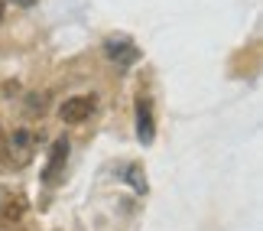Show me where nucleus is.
<instances>
[{"mask_svg": "<svg viewBox=\"0 0 263 231\" xmlns=\"http://www.w3.org/2000/svg\"><path fill=\"white\" fill-rule=\"evenodd\" d=\"M36 147H39V137L33 130H13L7 140H4V150H0V159L10 166V169H23L33 163L36 156Z\"/></svg>", "mask_w": 263, "mask_h": 231, "instance_id": "obj_1", "label": "nucleus"}, {"mask_svg": "<svg viewBox=\"0 0 263 231\" xmlns=\"http://www.w3.org/2000/svg\"><path fill=\"white\" fill-rule=\"evenodd\" d=\"M68 150H72V144H68L65 137H59L52 150H49V159H46V169H43V183L46 186H59L65 176V163H68Z\"/></svg>", "mask_w": 263, "mask_h": 231, "instance_id": "obj_2", "label": "nucleus"}, {"mask_svg": "<svg viewBox=\"0 0 263 231\" xmlns=\"http://www.w3.org/2000/svg\"><path fill=\"white\" fill-rule=\"evenodd\" d=\"M95 108H98L95 95H75V98H68V101L59 108V117H62L65 124H85V120L95 114Z\"/></svg>", "mask_w": 263, "mask_h": 231, "instance_id": "obj_3", "label": "nucleus"}, {"mask_svg": "<svg viewBox=\"0 0 263 231\" xmlns=\"http://www.w3.org/2000/svg\"><path fill=\"white\" fill-rule=\"evenodd\" d=\"M104 56L110 59V62H117L120 68H127V65H134L140 59V49L130 43L127 36H107L104 39Z\"/></svg>", "mask_w": 263, "mask_h": 231, "instance_id": "obj_4", "label": "nucleus"}, {"mask_svg": "<svg viewBox=\"0 0 263 231\" xmlns=\"http://www.w3.org/2000/svg\"><path fill=\"white\" fill-rule=\"evenodd\" d=\"M137 140L149 147L156 140V117H153V101L146 95L137 98Z\"/></svg>", "mask_w": 263, "mask_h": 231, "instance_id": "obj_5", "label": "nucleus"}, {"mask_svg": "<svg viewBox=\"0 0 263 231\" xmlns=\"http://www.w3.org/2000/svg\"><path fill=\"white\" fill-rule=\"evenodd\" d=\"M26 212V199L23 196H13V199H4L0 205V225H16Z\"/></svg>", "mask_w": 263, "mask_h": 231, "instance_id": "obj_6", "label": "nucleus"}, {"mask_svg": "<svg viewBox=\"0 0 263 231\" xmlns=\"http://www.w3.org/2000/svg\"><path fill=\"white\" fill-rule=\"evenodd\" d=\"M124 176H127V183L134 186L137 192H146V176H143V169H140L137 163H134V166H127V173H124Z\"/></svg>", "mask_w": 263, "mask_h": 231, "instance_id": "obj_7", "label": "nucleus"}, {"mask_svg": "<svg viewBox=\"0 0 263 231\" xmlns=\"http://www.w3.org/2000/svg\"><path fill=\"white\" fill-rule=\"evenodd\" d=\"M46 108H49V95L36 92V95H29V98H26V114H43Z\"/></svg>", "mask_w": 263, "mask_h": 231, "instance_id": "obj_8", "label": "nucleus"}, {"mask_svg": "<svg viewBox=\"0 0 263 231\" xmlns=\"http://www.w3.org/2000/svg\"><path fill=\"white\" fill-rule=\"evenodd\" d=\"M10 4H13V7H23V10H26V7H36L39 0H10Z\"/></svg>", "mask_w": 263, "mask_h": 231, "instance_id": "obj_9", "label": "nucleus"}, {"mask_svg": "<svg viewBox=\"0 0 263 231\" xmlns=\"http://www.w3.org/2000/svg\"><path fill=\"white\" fill-rule=\"evenodd\" d=\"M4 140H7V134H4V127H0V150H4Z\"/></svg>", "mask_w": 263, "mask_h": 231, "instance_id": "obj_10", "label": "nucleus"}, {"mask_svg": "<svg viewBox=\"0 0 263 231\" xmlns=\"http://www.w3.org/2000/svg\"><path fill=\"white\" fill-rule=\"evenodd\" d=\"M4 10H7V4H4V0H0V20H4Z\"/></svg>", "mask_w": 263, "mask_h": 231, "instance_id": "obj_11", "label": "nucleus"}]
</instances>
